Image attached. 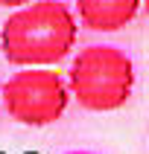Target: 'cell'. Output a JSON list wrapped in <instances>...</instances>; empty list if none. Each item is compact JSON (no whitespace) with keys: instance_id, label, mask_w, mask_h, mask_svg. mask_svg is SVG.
<instances>
[{"instance_id":"obj_1","label":"cell","mask_w":149,"mask_h":154,"mask_svg":"<svg viewBox=\"0 0 149 154\" xmlns=\"http://www.w3.org/2000/svg\"><path fill=\"white\" fill-rule=\"evenodd\" d=\"M79 23L61 0H32L18 6L0 29V50L9 64L50 67L76 47Z\"/></svg>"},{"instance_id":"obj_2","label":"cell","mask_w":149,"mask_h":154,"mask_svg":"<svg viewBox=\"0 0 149 154\" xmlns=\"http://www.w3.org/2000/svg\"><path fill=\"white\" fill-rule=\"evenodd\" d=\"M64 85H67V93L85 111H117L131 99L134 64L117 47L94 44L73 58Z\"/></svg>"},{"instance_id":"obj_3","label":"cell","mask_w":149,"mask_h":154,"mask_svg":"<svg viewBox=\"0 0 149 154\" xmlns=\"http://www.w3.org/2000/svg\"><path fill=\"white\" fill-rule=\"evenodd\" d=\"M67 85L50 67H24L3 85L6 113L29 128H44L61 119V113L67 111Z\"/></svg>"},{"instance_id":"obj_4","label":"cell","mask_w":149,"mask_h":154,"mask_svg":"<svg viewBox=\"0 0 149 154\" xmlns=\"http://www.w3.org/2000/svg\"><path fill=\"white\" fill-rule=\"evenodd\" d=\"M82 26L91 32H117L140 12V0H76Z\"/></svg>"},{"instance_id":"obj_5","label":"cell","mask_w":149,"mask_h":154,"mask_svg":"<svg viewBox=\"0 0 149 154\" xmlns=\"http://www.w3.org/2000/svg\"><path fill=\"white\" fill-rule=\"evenodd\" d=\"M24 3H32V0H0V6H6V9H18Z\"/></svg>"},{"instance_id":"obj_6","label":"cell","mask_w":149,"mask_h":154,"mask_svg":"<svg viewBox=\"0 0 149 154\" xmlns=\"http://www.w3.org/2000/svg\"><path fill=\"white\" fill-rule=\"evenodd\" d=\"M67 154H91V151H67Z\"/></svg>"}]
</instances>
